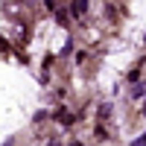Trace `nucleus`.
I'll list each match as a JSON object with an SVG mask.
<instances>
[{
    "label": "nucleus",
    "mask_w": 146,
    "mask_h": 146,
    "mask_svg": "<svg viewBox=\"0 0 146 146\" xmlns=\"http://www.w3.org/2000/svg\"><path fill=\"white\" fill-rule=\"evenodd\" d=\"M56 120H58V123H62V126H70L73 120H76V117H73V114L67 111V108H58V111H56Z\"/></svg>",
    "instance_id": "1"
},
{
    "label": "nucleus",
    "mask_w": 146,
    "mask_h": 146,
    "mask_svg": "<svg viewBox=\"0 0 146 146\" xmlns=\"http://www.w3.org/2000/svg\"><path fill=\"white\" fill-rule=\"evenodd\" d=\"M70 12L73 15H85V12H88V3H85V0H76V3L70 6Z\"/></svg>",
    "instance_id": "2"
},
{
    "label": "nucleus",
    "mask_w": 146,
    "mask_h": 146,
    "mask_svg": "<svg viewBox=\"0 0 146 146\" xmlns=\"http://www.w3.org/2000/svg\"><path fill=\"white\" fill-rule=\"evenodd\" d=\"M56 21L62 23V27H67V23H70V15H67L64 9H58V12H56Z\"/></svg>",
    "instance_id": "3"
},
{
    "label": "nucleus",
    "mask_w": 146,
    "mask_h": 146,
    "mask_svg": "<svg viewBox=\"0 0 146 146\" xmlns=\"http://www.w3.org/2000/svg\"><path fill=\"white\" fill-rule=\"evenodd\" d=\"M108 114H111V102H102L100 105V120H108Z\"/></svg>",
    "instance_id": "4"
},
{
    "label": "nucleus",
    "mask_w": 146,
    "mask_h": 146,
    "mask_svg": "<svg viewBox=\"0 0 146 146\" xmlns=\"http://www.w3.org/2000/svg\"><path fill=\"white\" fill-rule=\"evenodd\" d=\"M143 91H146V88H143V82H137V85H135V94H131V96L137 100V96H143Z\"/></svg>",
    "instance_id": "5"
},
{
    "label": "nucleus",
    "mask_w": 146,
    "mask_h": 146,
    "mask_svg": "<svg viewBox=\"0 0 146 146\" xmlns=\"http://www.w3.org/2000/svg\"><path fill=\"white\" fill-rule=\"evenodd\" d=\"M131 146H146V131H143V135H140L137 140H131Z\"/></svg>",
    "instance_id": "6"
},
{
    "label": "nucleus",
    "mask_w": 146,
    "mask_h": 146,
    "mask_svg": "<svg viewBox=\"0 0 146 146\" xmlns=\"http://www.w3.org/2000/svg\"><path fill=\"white\" fill-rule=\"evenodd\" d=\"M73 146H79V143H73Z\"/></svg>",
    "instance_id": "7"
}]
</instances>
